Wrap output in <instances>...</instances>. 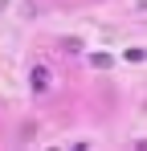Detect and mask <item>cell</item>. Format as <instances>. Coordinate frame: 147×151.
I'll list each match as a JSON object with an SVG mask.
<instances>
[{
	"label": "cell",
	"instance_id": "cell-1",
	"mask_svg": "<svg viewBox=\"0 0 147 151\" xmlns=\"http://www.w3.org/2000/svg\"><path fill=\"white\" fill-rule=\"evenodd\" d=\"M29 82H33V90H37V94H45V90H49V70H45V65H33Z\"/></svg>",
	"mask_w": 147,
	"mask_h": 151
}]
</instances>
